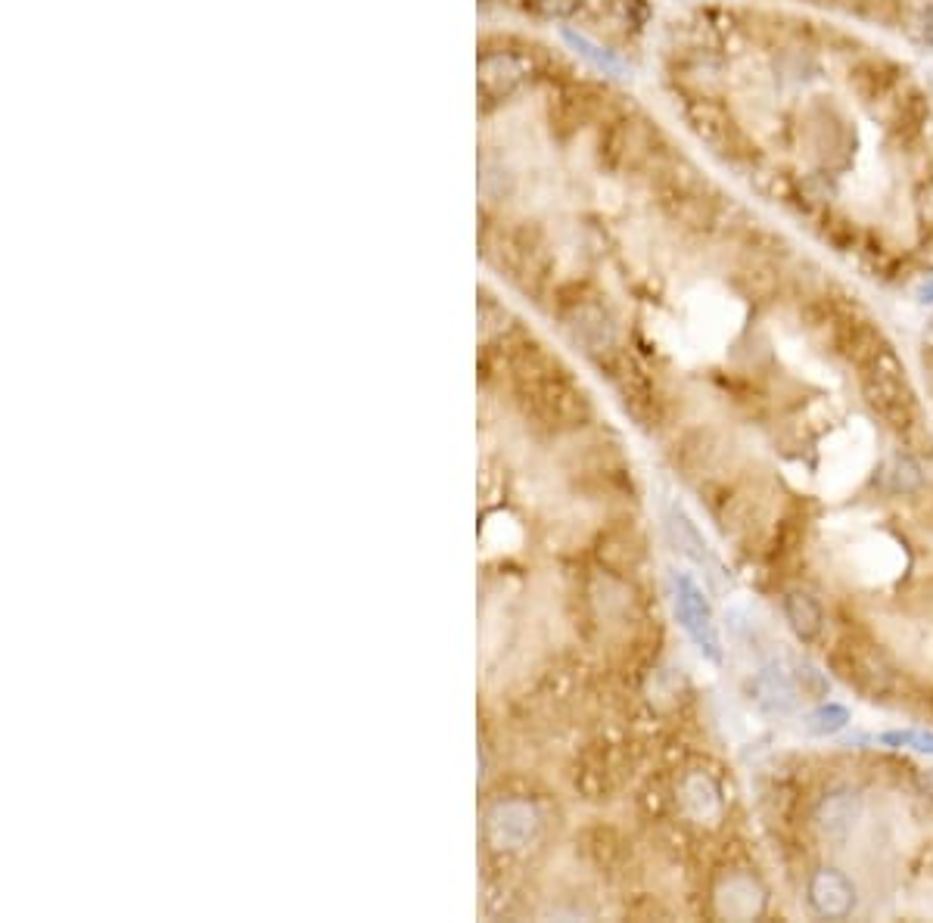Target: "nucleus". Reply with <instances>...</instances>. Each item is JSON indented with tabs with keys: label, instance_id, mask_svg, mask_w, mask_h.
Here are the masks:
<instances>
[{
	"label": "nucleus",
	"instance_id": "5",
	"mask_svg": "<svg viewBox=\"0 0 933 923\" xmlns=\"http://www.w3.org/2000/svg\"><path fill=\"white\" fill-rule=\"evenodd\" d=\"M862 815H865V805H862L859 790L837 787V790L825 793L822 802L815 805V827L825 840L846 843L853 836V830L859 827Z\"/></svg>",
	"mask_w": 933,
	"mask_h": 923
},
{
	"label": "nucleus",
	"instance_id": "14",
	"mask_svg": "<svg viewBox=\"0 0 933 923\" xmlns=\"http://www.w3.org/2000/svg\"><path fill=\"white\" fill-rule=\"evenodd\" d=\"M741 290L747 299H756V302H769L778 290V274L772 265L759 262V265H750L741 271Z\"/></svg>",
	"mask_w": 933,
	"mask_h": 923
},
{
	"label": "nucleus",
	"instance_id": "13",
	"mask_svg": "<svg viewBox=\"0 0 933 923\" xmlns=\"http://www.w3.org/2000/svg\"><path fill=\"white\" fill-rule=\"evenodd\" d=\"M850 709L846 706H840V703H822V706H815L806 718H803V728H806V734H812V737H834V734H840L846 725H850Z\"/></svg>",
	"mask_w": 933,
	"mask_h": 923
},
{
	"label": "nucleus",
	"instance_id": "9",
	"mask_svg": "<svg viewBox=\"0 0 933 923\" xmlns=\"http://www.w3.org/2000/svg\"><path fill=\"white\" fill-rule=\"evenodd\" d=\"M678 802H682L685 815L700 824L703 821L716 824L722 818V805H725L719 784L706 771H688L682 781H678Z\"/></svg>",
	"mask_w": 933,
	"mask_h": 923
},
{
	"label": "nucleus",
	"instance_id": "10",
	"mask_svg": "<svg viewBox=\"0 0 933 923\" xmlns=\"http://www.w3.org/2000/svg\"><path fill=\"white\" fill-rule=\"evenodd\" d=\"M784 619L800 641H815L825 628V610L809 591L797 588L784 594Z\"/></svg>",
	"mask_w": 933,
	"mask_h": 923
},
{
	"label": "nucleus",
	"instance_id": "8",
	"mask_svg": "<svg viewBox=\"0 0 933 923\" xmlns=\"http://www.w3.org/2000/svg\"><path fill=\"white\" fill-rule=\"evenodd\" d=\"M766 908V889L753 874H728L716 889V911L728 920H753Z\"/></svg>",
	"mask_w": 933,
	"mask_h": 923
},
{
	"label": "nucleus",
	"instance_id": "21",
	"mask_svg": "<svg viewBox=\"0 0 933 923\" xmlns=\"http://www.w3.org/2000/svg\"><path fill=\"white\" fill-rule=\"evenodd\" d=\"M915 784H918V790H921V793H924L927 799H933V768H927V771H918Z\"/></svg>",
	"mask_w": 933,
	"mask_h": 923
},
{
	"label": "nucleus",
	"instance_id": "20",
	"mask_svg": "<svg viewBox=\"0 0 933 923\" xmlns=\"http://www.w3.org/2000/svg\"><path fill=\"white\" fill-rule=\"evenodd\" d=\"M918 212H921L924 221L933 224V184L921 187V193H918Z\"/></svg>",
	"mask_w": 933,
	"mask_h": 923
},
{
	"label": "nucleus",
	"instance_id": "19",
	"mask_svg": "<svg viewBox=\"0 0 933 923\" xmlns=\"http://www.w3.org/2000/svg\"><path fill=\"white\" fill-rule=\"evenodd\" d=\"M918 38L933 50V7H924L918 16Z\"/></svg>",
	"mask_w": 933,
	"mask_h": 923
},
{
	"label": "nucleus",
	"instance_id": "17",
	"mask_svg": "<svg viewBox=\"0 0 933 923\" xmlns=\"http://www.w3.org/2000/svg\"><path fill=\"white\" fill-rule=\"evenodd\" d=\"M790 672H794V681L800 687L803 700H825L828 697L831 681L825 678V672H818L812 662H806V659L790 662Z\"/></svg>",
	"mask_w": 933,
	"mask_h": 923
},
{
	"label": "nucleus",
	"instance_id": "15",
	"mask_svg": "<svg viewBox=\"0 0 933 923\" xmlns=\"http://www.w3.org/2000/svg\"><path fill=\"white\" fill-rule=\"evenodd\" d=\"M881 746L890 749H912V753L921 756H933V731L927 728H896V731H884L878 734Z\"/></svg>",
	"mask_w": 933,
	"mask_h": 923
},
{
	"label": "nucleus",
	"instance_id": "18",
	"mask_svg": "<svg viewBox=\"0 0 933 923\" xmlns=\"http://www.w3.org/2000/svg\"><path fill=\"white\" fill-rule=\"evenodd\" d=\"M582 7V0H532V10L548 19H570Z\"/></svg>",
	"mask_w": 933,
	"mask_h": 923
},
{
	"label": "nucleus",
	"instance_id": "16",
	"mask_svg": "<svg viewBox=\"0 0 933 923\" xmlns=\"http://www.w3.org/2000/svg\"><path fill=\"white\" fill-rule=\"evenodd\" d=\"M887 476H890V488L896 495H912V492H918V488L924 485V473L918 467V460H912L909 454L893 457Z\"/></svg>",
	"mask_w": 933,
	"mask_h": 923
},
{
	"label": "nucleus",
	"instance_id": "22",
	"mask_svg": "<svg viewBox=\"0 0 933 923\" xmlns=\"http://www.w3.org/2000/svg\"><path fill=\"white\" fill-rule=\"evenodd\" d=\"M924 345H930V349H933V321L924 327Z\"/></svg>",
	"mask_w": 933,
	"mask_h": 923
},
{
	"label": "nucleus",
	"instance_id": "7",
	"mask_svg": "<svg viewBox=\"0 0 933 923\" xmlns=\"http://www.w3.org/2000/svg\"><path fill=\"white\" fill-rule=\"evenodd\" d=\"M542 821L539 812L532 809L529 802H498L492 815H489V836L495 840L498 849H520L529 846L539 833Z\"/></svg>",
	"mask_w": 933,
	"mask_h": 923
},
{
	"label": "nucleus",
	"instance_id": "4",
	"mask_svg": "<svg viewBox=\"0 0 933 923\" xmlns=\"http://www.w3.org/2000/svg\"><path fill=\"white\" fill-rule=\"evenodd\" d=\"M750 700L753 706L769 718H787L794 715L803 703V694L790 672V662H766L750 681Z\"/></svg>",
	"mask_w": 933,
	"mask_h": 923
},
{
	"label": "nucleus",
	"instance_id": "23",
	"mask_svg": "<svg viewBox=\"0 0 933 923\" xmlns=\"http://www.w3.org/2000/svg\"><path fill=\"white\" fill-rule=\"evenodd\" d=\"M930 712H933V697H930Z\"/></svg>",
	"mask_w": 933,
	"mask_h": 923
},
{
	"label": "nucleus",
	"instance_id": "6",
	"mask_svg": "<svg viewBox=\"0 0 933 923\" xmlns=\"http://www.w3.org/2000/svg\"><path fill=\"white\" fill-rule=\"evenodd\" d=\"M809 908L825 920H846L856 908V886L837 868H818L806 886Z\"/></svg>",
	"mask_w": 933,
	"mask_h": 923
},
{
	"label": "nucleus",
	"instance_id": "2",
	"mask_svg": "<svg viewBox=\"0 0 933 923\" xmlns=\"http://www.w3.org/2000/svg\"><path fill=\"white\" fill-rule=\"evenodd\" d=\"M672 607H675V619L685 628V634L694 641V647L710 659V662H722L725 650H722V634L716 625V613L706 600V591L697 585V579L691 572H672Z\"/></svg>",
	"mask_w": 933,
	"mask_h": 923
},
{
	"label": "nucleus",
	"instance_id": "3",
	"mask_svg": "<svg viewBox=\"0 0 933 923\" xmlns=\"http://www.w3.org/2000/svg\"><path fill=\"white\" fill-rule=\"evenodd\" d=\"M834 672L868 700H884L896 687V669L890 659L862 638H846L831 650Z\"/></svg>",
	"mask_w": 933,
	"mask_h": 923
},
{
	"label": "nucleus",
	"instance_id": "1",
	"mask_svg": "<svg viewBox=\"0 0 933 923\" xmlns=\"http://www.w3.org/2000/svg\"><path fill=\"white\" fill-rule=\"evenodd\" d=\"M862 395L868 401V408L884 423L896 429L915 426V392L909 386L906 367H902L899 358L890 352V345L871 364H865Z\"/></svg>",
	"mask_w": 933,
	"mask_h": 923
},
{
	"label": "nucleus",
	"instance_id": "11",
	"mask_svg": "<svg viewBox=\"0 0 933 923\" xmlns=\"http://www.w3.org/2000/svg\"><path fill=\"white\" fill-rule=\"evenodd\" d=\"M688 122L694 128V134L706 143H713V147H722V143L731 137L734 125H731V115L710 97H697L688 103Z\"/></svg>",
	"mask_w": 933,
	"mask_h": 923
},
{
	"label": "nucleus",
	"instance_id": "12",
	"mask_svg": "<svg viewBox=\"0 0 933 923\" xmlns=\"http://www.w3.org/2000/svg\"><path fill=\"white\" fill-rule=\"evenodd\" d=\"M666 526H669V535L675 541V551H682V557H688L697 566L710 563V544H706V538L697 529V523L678 504L669 507V523Z\"/></svg>",
	"mask_w": 933,
	"mask_h": 923
}]
</instances>
